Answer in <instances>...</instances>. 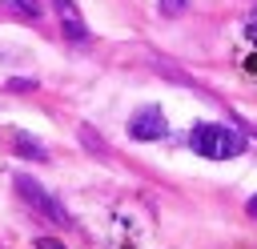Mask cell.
<instances>
[{"label": "cell", "mask_w": 257, "mask_h": 249, "mask_svg": "<svg viewBox=\"0 0 257 249\" xmlns=\"http://www.w3.org/2000/svg\"><path fill=\"white\" fill-rule=\"evenodd\" d=\"M4 8H12L16 16H24V20H40V12H44V4L40 0H0Z\"/></svg>", "instance_id": "cell-6"}, {"label": "cell", "mask_w": 257, "mask_h": 249, "mask_svg": "<svg viewBox=\"0 0 257 249\" xmlns=\"http://www.w3.org/2000/svg\"><path fill=\"white\" fill-rule=\"evenodd\" d=\"M80 137H84V145H88L92 153H104V145H100V137H96L92 129H80Z\"/></svg>", "instance_id": "cell-9"}, {"label": "cell", "mask_w": 257, "mask_h": 249, "mask_svg": "<svg viewBox=\"0 0 257 249\" xmlns=\"http://www.w3.org/2000/svg\"><path fill=\"white\" fill-rule=\"evenodd\" d=\"M185 4H189V0H157V8H161L165 16H181V12H185Z\"/></svg>", "instance_id": "cell-8"}, {"label": "cell", "mask_w": 257, "mask_h": 249, "mask_svg": "<svg viewBox=\"0 0 257 249\" xmlns=\"http://www.w3.org/2000/svg\"><path fill=\"white\" fill-rule=\"evenodd\" d=\"M36 84H40L36 76H16V80H8V88H12V92H32Z\"/></svg>", "instance_id": "cell-7"}, {"label": "cell", "mask_w": 257, "mask_h": 249, "mask_svg": "<svg viewBox=\"0 0 257 249\" xmlns=\"http://www.w3.org/2000/svg\"><path fill=\"white\" fill-rule=\"evenodd\" d=\"M189 145L197 157H209V161H233L245 153V137L229 125H197L189 133Z\"/></svg>", "instance_id": "cell-1"}, {"label": "cell", "mask_w": 257, "mask_h": 249, "mask_svg": "<svg viewBox=\"0 0 257 249\" xmlns=\"http://www.w3.org/2000/svg\"><path fill=\"white\" fill-rule=\"evenodd\" d=\"M165 133H169V120H165V112L157 104H145V108H137L128 116V137L133 141H161Z\"/></svg>", "instance_id": "cell-3"}, {"label": "cell", "mask_w": 257, "mask_h": 249, "mask_svg": "<svg viewBox=\"0 0 257 249\" xmlns=\"http://www.w3.org/2000/svg\"><path fill=\"white\" fill-rule=\"evenodd\" d=\"M36 249H64V245H60V241H52V237H40V241H36Z\"/></svg>", "instance_id": "cell-11"}, {"label": "cell", "mask_w": 257, "mask_h": 249, "mask_svg": "<svg viewBox=\"0 0 257 249\" xmlns=\"http://www.w3.org/2000/svg\"><path fill=\"white\" fill-rule=\"evenodd\" d=\"M16 193H20V197L40 213V217H48V221H56V225H68V221H72V217H68V209H64L48 189H40L28 173H16Z\"/></svg>", "instance_id": "cell-2"}, {"label": "cell", "mask_w": 257, "mask_h": 249, "mask_svg": "<svg viewBox=\"0 0 257 249\" xmlns=\"http://www.w3.org/2000/svg\"><path fill=\"white\" fill-rule=\"evenodd\" d=\"M245 36L257 44V8H253V12H249V20H245Z\"/></svg>", "instance_id": "cell-10"}, {"label": "cell", "mask_w": 257, "mask_h": 249, "mask_svg": "<svg viewBox=\"0 0 257 249\" xmlns=\"http://www.w3.org/2000/svg\"><path fill=\"white\" fill-rule=\"evenodd\" d=\"M245 209H249V217H257V197H249V205H245Z\"/></svg>", "instance_id": "cell-12"}, {"label": "cell", "mask_w": 257, "mask_h": 249, "mask_svg": "<svg viewBox=\"0 0 257 249\" xmlns=\"http://www.w3.org/2000/svg\"><path fill=\"white\" fill-rule=\"evenodd\" d=\"M12 149H16L20 157H32V161H48V149H44L36 137H28V133H16V137H12Z\"/></svg>", "instance_id": "cell-5"}, {"label": "cell", "mask_w": 257, "mask_h": 249, "mask_svg": "<svg viewBox=\"0 0 257 249\" xmlns=\"http://www.w3.org/2000/svg\"><path fill=\"white\" fill-rule=\"evenodd\" d=\"M52 4H56V16H60L64 36H68V40H76V44H84V40H88V28H84V20H80L76 4H72V0H52Z\"/></svg>", "instance_id": "cell-4"}]
</instances>
